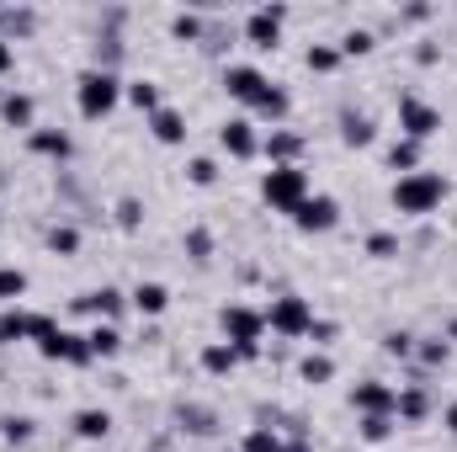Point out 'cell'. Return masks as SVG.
Returning <instances> with one entry per match:
<instances>
[{"label":"cell","mask_w":457,"mask_h":452,"mask_svg":"<svg viewBox=\"0 0 457 452\" xmlns=\"http://www.w3.org/2000/svg\"><path fill=\"white\" fill-rule=\"evenodd\" d=\"M442 197H447V181L437 170H410V176L394 181V208L399 213H431Z\"/></svg>","instance_id":"6da1fadb"},{"label":"cell","mask_w":457,"mask_h":452,"mask_svg":"<svg viewBox=\"0 0 457 452\" xmlns=\"http://www.w3.org/2000/svg\"><path fill=\"white\" fill-rule=\"evenodd\" d=\"M75 101H80V117H106L122 101V80L112 69H85L75 85Z\"/></svg>","instance_id":"7a4b0ae2"},{"label":"cell","mask_w":457,"mask_h":452,"mask_svg":"<svg viewBox=\"0 0 457 452\" xmlns=\"http://www.w3.org/2000/svg\"><path fill=\"white\" fill-rule=\"evenodd\" d=\"M261 197L277 208V213H298V202L309 197V176L298 165H272L261 176Z\"/></svg>","instance_id":"3957f363"},{"label":"cell","mask_w":457,"mask_h":452,"mask_svg":"<svg viewBox=\"0 0 457 452\" xmlns=\"http://www.w3.org/2000/svg\"><path fill=\"white\" fill-rule=\"evenodd\" d=\"M261 330H266V314H256V309H245V304H229V309H224V336H229V346H234L240 357H256V352H261Z\"/></svg>","instance_id":"277c9868"},{"label":"cell","mask_w":457,"mask_h":452,"mask_svg":"<svg viewBox=\"0 0 457 452\" xmlns=\"http://www.w3.org/2000/svg\"><path fill=\"white\" fill-rule=\"evenodd\" d=\"M266 325H272L277 336H309V325H314V309H309V298H298V293H282V298H272V309H266Z\"/></svg>","instance_id":"5b68a950"},{"label":"cell","mask_w":457,"mask_h":452,"mask_svg":"<svg viewBox=\"0 0 457 452\" xmlns=\"http://www.w3.org/2000/svg\"><path fill=\"white\" fill-rule=\"evenodd\" d=\"M399 128H405V139H431L437 128H442V112L431 107V101H421V96H405L399 101Z\"/></svg>","instance_id":"8992f818"},{"label":"cell","mask_w":457,"mask_h":452,"mask_svg":"<svg viewBox=\"0 0 457 452\" xmlns=\"http://www.w3.org/2000/svg\"><path fill=\"white\" fill-rule=\"evenodd\" d=\"M293 224H298L303 234H330V229L341 224V202H335V197H303L298 213H293Z\"/></svg>","instance_id":"52a82bcc"},{"label":"cell","mask_w":457,"mask_h":452,"mask_svg":"<svg viewBox=\"0 0 457 452\" xmlns=\"http://www.w3.org/2000/svg\"><path fill=\"white\" fill-rule=\"evenodd\" d=\"M37 352H43V357H53V362H75V368H85V362H91V341H85V336H75V330H59V325L37 341Z\"/></svg>","instance_id":"ba28073f"},{"label":"cell","mask_w":457,"mask_h":452,"mask_svg":"<svg viewBox=\"0 0 457 452\" xmlns=\"http://www.w3.org/2000/svg\"><path fill=\"white\" fill-rule=\"evenodd\" d=\"M48 330H53L48 314H21V309H5L0 314V346H11V341H43Z\"/></svg>","instance_id":"9c48e42d"},{"label":"cell","mask_w":457,"mask_h":452,"mask_svg":"<svg viewBox=\"0 0 457 452\" xmlns=\"http://www.w3.org/2000/svg\"><path fill=\"white\" fill-rule=\"evenodd\" d=\"M266 85H272V80H266L256 64H229V69H224V91H229L234 101H245V107H256V96H261Z\"/></svg>","instance_id":"30bf717a"},{"label":"cell","mask_w":457,"mask_h":452,"mask_svg":"<svg viewBox=\"0 0 457 452\" xmlns=\"http://www.w3.org/2000/svg\"><path fill=\"white\" fill-rule=\"evenodd\" d=\"M282 21H288V11H282V5H261V11H250V21H245V37H250L256 48H277V37H282Z\"/></svg>","instance_id":"8fae6325"},{"label":"cell","mask_w":457,"mask_h":452,"mask_svg":"<svg viewBox=\"0 0 457 452\" xmlns=\"http://www.w3.org/2000/svg\"><path fill=\"white\" fill-rule=\"evenodd\" d=\"M218 144L234 155V160H250L256 149H261V139H256V123H245V117H234V123H224V133H218Z\"/></svg>","instance_id":"7c38bea8"},{"label":"cell","mask_w":457,"mask_h":452,"mask_svg":"<svg viewBox=\"0 0 457 452\" xmlns=\"http://www.w3.org/2000/svg\"><path fill=\"white\" fill-rule=\"evenodd\" d=\"M394 389L389 384H357V394H351V405L362 410V416H394Z\"/></svg>","instance_id":"4fadbf2b"},{"label":"cell","mask_w":457,"mask_h":452,"mask_svg":"<svg viewBox=\"0 0 457 452\" xmlns=\"http://www.w3.org/2000/svg\"><path fill=\"white\" fill-rule=\"evenodd\" d=\"M266 155H272V165H293V155L303 149V139L298 133H288V128H277V133H266V144H261Z\"/></svg>","instance_id":"5bb4252c"},{"label":"cell","mask_w":457,"mask_h":452,"mask_svg":"<svg viewBox=\"0 0 457 452\" xmlns=\"http://www.w3.org/2000/svg\"><path fill=\"white\" fill-rule=\"evenodd\" d=\"M149 128H154L160 144H181V139H186V123H181V112H170V107H160V112L149 117Z\"/></svg>","instance_id":"9a60e30c"},{"label":"cell","mask_w":457,"mask_h":452,"mask_svg":"<svg viewBox=\"0 0 457 452\" xmlns=\"http://www.w3.org/2000/svg\"><path fill=\"white\" fill-rule=\"evenodd\" d=\"M133 309H138V314H165V309H170V293H165L160 282H138V288H133Z\"/></svg>","instance_id":"2e32d148"},{"label":"cell","mask_w":457,"mask_h":452,"mask_svg":"<svg viewBox=\"0 0 457 452\" xmlns=\"http://www.w3.org/2000/svg\"><path fill=\"white\" fill-rule=\"evenodd\" d=\"M341 139H346L351 149H367V144H373V117H362V112H346V117H341Z\"/></svg>","instance_id":"e0dca14e"},{"label":"cell","mask_w":457,"mask_h":452,"mask_svg":"<svg viewBox=\"0 0 457 452\" xmlns=\"http://www.w3.org/2000/svg\"><path fill=\"white\" fill-rule=\"evenodd\" d=\"M37 155H53V160H64L69 155V133H59V128H32V139H27Z\"/></svg>","instance_id":"ac0fdd59"},{"label":"cell","mask_w":457,"mask_h":452,"mask_svg":"<svg viewBox=\"0 0 457 452\" xmlns=\"http://www.w3.org/2000/svg\"><path fill=\"white\" fill-rule=\"evenodd\" d=\"M234 362H240V352H234L229 341H213V346L202 352V368H208L213 378H224V373H234Z\"/></svg>","instance_id":"d6986e66"},{"label":"cell","mask_w":457,"mask_h":452,"mask_svg":"<svg viewBox=\"0 0 457 452\" xmlns=\"http://www.w3.org/2000/svg\"><path fill=\"white\" fill-rule=\"evenodd\" d=\"M106 432H112V416H106V410H80V416H75V437L101 442Z\"/></svg>","instance_id":"ffe728a7"},{"label":"cell","mask_w":457,"mask_h":452,"mask_svg":"<svg viewBox=\"0 0 457 452\" xmlns=\"http://www.w3.org/2000/svg\"><path fill=\"white\" fill-rule=\"evenodd\" d=\"M256 112H261V117H272V123H282V117L293 112V101H288V91H277V85H266V91L256 96Z\"/></svg>","instance_id":"44dd1931"},{"label":"cell","mask_w":457,"mask_h":452,"mask_svg":"<svg viewBox=\"0 0 457 452\" xmlns=\"http://www.w3.org/2000/svg\"><path fill=\"white\" fill-rule=\"evenodd\" d=\"M0 117H5L11 128H32V96H21V91H11V96L0 101Z\"/></svg>","instance_id":"7402d4cb"},{"label":"cell","mask_w":457,"mask_h":452,"mask_svg":"<svg viewBox=\"0 0 457 452\" xmlns=\"http://www.w3.org/2000/svg\"><path fill=\"white\" fill-rule=\"evenodd\" d=\"M80 309H91V314H106V320H112V314H122V293H117V288H96L91 298H80Z\"/></svg>","instance_id":"603a6c76"},{"label":"cell","mask_w":457,"mask_h":452,"mask_svg":"<svg viewBox=\"0 0 457 452\" xmlns=\"http://www.w3.org/2000/svg\"><path fill=\"white\" fill-rule=\"evenodd\" d=\"M122 96H128V101H133L138 112H149V117L160 112V91H154V80H133V85H128Z\"/></svg>","instance_id":"cb8c5ba5"},{"label":"cell","mask_w":457,"mask_h":452,"mask_svg":"<svg viewBox=\"0 0 457 452\" xmlns=\"http://www.w3.org/2000/svg\"><path fill=\"white\" fill-rule=\"evenodd\" d=\"M389 165H394V170H405V176H410V170H421V144H415V139H399V144L389 149Z\"/></svg>","instance_id":"d4e9b609"},{"label":"cell","mask_w":457,"mask_h":452,"mask_svg":"<svg viewBox=\"0 0 457 452\" xmlns=\"http://www.w3.org/2000/svg\"><path fill=\"white\" fill-rule=\"evenodd\" d=\"M85 341H91V357H117V346H122V336H117L112 325H96Z\"/></svg>","instance_id":"484cf974"},{"label":"cell","mask_w":457,"mask_h":452,"mask_svg":"<svg viewBox=\"0 0 457 452\" xmlns=\"http://www.w3.org/2000/svg\"><path fill=\"white\" fill-rule=\"evenodd\" d=\"M426 410H431V405H426L421 389H405V394L394 400V416H405V421H426Z\"/></svg>","instance_id":"4316f807"},{"label":"cell","mask_w":457,"mask_h":452,"mask_svg":"<svg viewBox=\"0 0 457 452\" xmlns=\"http://www.w3.org/2000/svg\"><path fill=\"white\" fill-rule=\"evenodd\" d=\"M27 293V272H16V266H0V304H16Z\"/></svg>","instance_id":"83f0119b"},{"label":"cell","mask_w":457,"mask_h":452,"mask_svg":"<svg viewBox=\"0 0 457 452\" xmlns=\"http://www.w3.org/2000/svg\"><path fill=\"white\" fill-rule=\"evenodd\" d=\"M303 378L309 384H330L335 378V362L330 357H303Z\"/></svg>","instance_id":"f1b7e54d"},{"label":"cell","mask_w":457,"mask_h":452,"mask_svg":"<svg viewBox=\"0 0 457 452\" xmlns=\"http://www.w3.org/2000/svg\"><path fill=\"white\" fill-rule=\"evenodd\" d=\"M0 27L16 32V37H27V32L37 27V16H32V11H0Z\"/></svg>","instance_id":"f546056e"},{"label":"cell","mask_w":457,"mask_h":452,"mask_svg":"<svg viewBox=\"0 0 457 452\" xmlns=\"http://www.w3.org/2000/svg\"><path fill=\"white\" fill-rule=\"evenodd\" d=\"M341 53H373V32H367V27H351V32L341 37Z\"/></svg>","instance_id":"4dcf8cb0"},{"label":"cell","mask_w":457,"mask_h":452,"mask_svg":"<svg viewBox=\"0 0 457 452\" xmlns=\"http://www.w3.org/2000/svg\"><path fill=\"white\" fill-rule=\"evenodd\" d=\"M335 64H341V48H309V69L314 75H330Z\"/></svg>","instance_id":"1f68e13d"},{"label":"cell","mask_w":457,"mask_h":452,"mask_svg":"<svg viewBox=\"0 0 457 452\" xmlns=\"http://www.w3.org/2000/svg\"><path fill=\"white\" fill-rule=\"evenodd\" d=\"M389 432H394V416H362V437L367 442H383Z\"/></svg>","instance_id":"d6a6232c"},{"label":"cell","mask_w":457,"mask_h":452,"mask_svg":"<svg viewBox=\"0 0 457 452\" xmlns=\"http://www.w3.org/2000/svg\"><path fill=\"white\" fill-rule=\"evenodd\" d=\"M186 176H192V186H213V181H218V165H213V160H192Z\"/></svg>","instance_id":"836d02e7"},{"label":"cell","mask_w":457,"mask_h":452,"mask_svg":"<svg viewBox=\"0 0 457 452\" xmlns=\"http://www.w3.org/2000/svg\"><path fill=\"white\" fill-rule=\"evenodd\" d=\"M48 250L75 256V250H80V234H75V229H53V234H48Z\"/></svg>","instance_id":"e575fe53"},{"label":"cell","mask_w":457,"mask_h":452,"mask_svg":"<svg viewBox=\"0 0 457 452\" xmlns=\"http://www.w3.org/2000/svg\"><path fill=\"white\" fill-rule=\"evenodd\" d=\"M170 32H176V37H181V43H192V37H202V21H197V16H186V11H181V16H176V21H170Z\"/></svg>","instance_id":"d590c367"},{"label":"cell","mask_w":457,"mask_h":452,"mask_svg":"<svg viewBox=\"0 0 457 452\" xmlns=\"http://www.w3.org/2000/svg\"><path fill=\"white\" fill-rule=\"evenodd\" d=\"M383 352H389V357H410V352H415V336L394 330V336H383Z\"/></svg>","instance_id":"8d00e7d4"},{"label":"cell","mask_w":457,"mask_h":452,"mask_svg":"<svg viewBox=\"0 0 457 452\" xmlns=\"http://www.w3.org/2000/svg\"><path fill=\"white\" fill-rule=\"evenodd\" d=\"M367 250H373L378 261H389V256H399V240H394V234H373V240H367Z\"/></svg>","instance_id":"74e56055"},{"label":"cell","mask_w":457,"mask_h":452,"mask_svg":"<svg viewBox=\"0 0 457 452\" xmlns=\"http://www.w3.org/2000/svg\"><path fill=\"white\" fill-rule=\"evenodd\" d=\"M272 448H277V432H266V426L245 437V452H272Z\"/></svg>","instance_id":"f35d334b"},{"label":"cell","mask_w":457,"mask_h":452,"mask_svg":"<svg viewBox=\"0 0 457 452\" xmlns=\"http://www.w3.org/2000/svg\"><path fill=\"white\" fill-rule=\"evenodd\" d=\"M186 250H192V261H208V250H213V240H208L202 229H192V234H186Z\"/></svg>","instance_id":"ab89813d"},{"label":"cell","mask_w":457,"mask_h":452,"mask_svg":"<svg viewBox=\"0 0 457 452\" xmlns=\"http://www.w3.org/2000/svg\"><path fill=\"white\" fill-rule=\"evenodd\" d=\"M421 362H426V368H442V362H447V341H426V346H421Z\"/></svg>","instance_id":"60d3db41"},{"label":"cell","mask_w":457,"mask_h":452,"mask_svg":"<svg viewBox=\"0 0 457 452\" xmlns=\"http://www.w3.org/2000/svg\"><path fill=\"white\" fill-rule=\"evenodd\" d=\"M181 421H192V432H213V416H208V410H197V405H192V410L181 405Z\"/></svg>","instance_id":"b9f144b4"},{"label":"cell","mask_w":457,"mask_h":452,"mask_svg":"<svg viewBox=\"0 0 457 452\" xmlns=\"http://www.w3.org/2000/svg\"><path fill=\"white\" fill-rule=\"evenodd\" d=\"M5 437H11V442H27V437H32V421H27V416L5 421Z\"/></svg>","instance_id":"7bdbcfd3"},{"label":"cell","mask_w":457,"mask_h":452,"mask_svg":"<svg viewBox=\"0 0 457 452\" xmlns=\"http://www.w3.org/2000/svg\"><path fill=\"white\" fill-rule=\"evenodd\" d=\"M11 64H16V48H11V37H0V75H5Z\"/></svg>","instance_id":"ee69618b"},{"label":"cell","mask_w":457,"mask_h":452,"mask_svg":"<svg viewBox=\"0 0 457 452\" xmlns=\"http://www.w3.org/2000/svg\"><path fill=\"white\" fill-rule=\"evenodd\" d=\"M309 336H314V341H330V336H335V325H325V320H314V325H309Z\"/></svg>","instance_id":"f6af8a7d"},{"label":"cell","mask_w":457,"mask_h":452,"mask_svg":"<svg viewBox=\"0 0 457 452\" xmlns=\"http://www.w3.org/2000/svg\"><path fill=\"white\" fill-rule=\"evenodd\" d=\"M447 432L457 437V405H447Z\"/></svg>","instance_id":"bcb514c9"},{"label":"cell","mask_w":457,"mask_h":452,"mask_svg":"<svg viewBox=\"0 0 457 452\" xmlns=\"http://www.w3.org/2000/svg\"><path fill=\"white\" fill-rule=\"evenodd\" d=\"M272 452H303V442H288V448H282V442H277V448Z\"/></svg>","instance_id":"7dc6e473"},{"label":"cell","mask_w":457,"mask_h":452,"mask_svg":"<svg viewBox=\"0 0 457 452\" xmlns=\"http://www.w3.org/2000/svg\"><path fill=\"white\" fill-rule=\"evenodd\" d=\"M447 336H453V341H457V320H453V325H447Z\"/></svg>","instance_id":"c3c4849f"}]
</instances>
